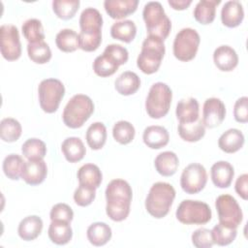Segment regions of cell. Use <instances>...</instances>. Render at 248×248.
I'll return each mask as SVG.
<instances>
[{"instance_id": "45", "label": "cell", "mask_w": 248, "mask_h": 248, "mask_svg": "<svg viewBox=\"0 0 248 248\" xmlns=\"http://www.w3.org/2000/svg\"><path fill=\"white\" fill-rule=\"evenodd\" d=\"M192 243L197 248H211L214 245L211 231L200 228L192 233Z\"/></svg>"}, {"instance_id": "41", "label": "cell", "mask_w": 248, "mask_h": 248, "mask_svg": "<svg viewBox=\"0 0 248 248\" xmlns=\"http://www.w3.org/2000/svg\"><path fill=\"white\" fill-rule=\"evenodd\" d=\"M79 4V0H54L52 1V10L59 18L67 20L74 17Z\"/></svg>"}, {"instance_id": "27", "label": "cell", "mask_w": 248, "mask_h": 248, "mask_svg": "<svg viewBox=\"0 0 248 248\" xmlns=\"http://www.w3.org/2000/svg\"><path fill=\"white\" fill-rule=\"evenodd\" d=\"M47 234L52 243L56 245H65L73 237V230L70 223L64 221H51Z\"/></svg>"}, {"instance_id": "42", "label": "cell", "mask_w": 248, "mask_h": 248, "mask_svg": "<svg viewBox=\"0 0 248 248\" xmlns=\"http://www.w3.org/2000/svg\"><path fill=\"white\" fill-rule=\"evenodd\" d=\"M236 228H231L221 223L213 227L211 231L214 244L219 246H227L231 244L236 237Z\"/></svg>"}, {"instance_id": "23", "label": "cell", "mask_w": 248, "mask_h": 248, "mask_svg": "<svg viewBox=\"0 0 248 248\" xmlns=\"http://www.w3.org/2000/svg\"><path fill=\"white\" fill-rule=\"evenodd\" d=\"M43 220L37 215H30L23 218L18 224L17 233L25 241L36 239L42 232Z\"/></svg>"}, {"instance_id": "46", "label": "cell", "mask_w": 248, "mask_h": 248, "mask_svg": "<svg viewBox=\"0 0 248 248\" xmlns=\"http://www.w3.org/2000/svg\"><path fill=\"white\" fill-rule=\"evenodd\" d=\"M49 217L51 221H64L71 223L74 218V212L70 205L60 202L51 207Z\"/></svg>"}, {"instance_id": "29", "label": "cell", "mask_w": 248, "mask_h": 248, "mask_svg": "<svg viewBox=\"0 0 248 248\" xmlns=\"http://www.w3.org/2000/svg\"><path fill=\"white\" fill-rule=\"evenodd\" d=\"M86 235L92 245L103 246L110 240L112 232L108 224L104 222H95L88 227Z\"/></svg>"}, {"instance_id": "13", "label": "cell", "mask_w": 248, "mask_h": 248, "mask_svg": "<svg viewBox=\"0 0 248 248\" xmlns=\"http://www.w3.org/2000/svg\"><path fill=\"white\" fill-rule=\"evenodd\" d=\"M0 48L2 56L8 61L17 60L21 55V44L16 26L3 24L0 27Z\"/></svg>"}, {"instance_id": "2", "label": "cell", "mask_w": 248, "mask_h": 248, "mask_svg": "<svg viewBox=\"0 0 248 248\" xmlns=\"http://www.w3.org/2000/svg\"><path fill=\"white\" fill-rule=\"evenodd\" d=\"M103 16L95 8L84 9L79 16V48L84 51H95L102 43Z\"/></svg>"}, {"instance_id": "26", "label": "cell", "mask_w": 248, "mask_h": 248, "mask_svg": "<svg viewBox=\"0 0 248 248\" xmlns=\"http://www.w3.org/2000/svg\"><path fill=\"white\" fill-rule=\"evenodd\" d=\"M114 87L116 91L124 96H129L135 94L140 87V77L132 72H123L114 81Z\"/></svg>"}, {"instance_id": "32", "label": "cell", "mask_w": 248, "mask_h": 248, "mask_svg": "<svg viewBox=\"0 0 248 248\" xmlns=\"http://www.w3.org/2000/svg\"><path fill=\"white\" fill-rule=\"evenodd\" d=\"M137 34V26L133 20L125 19L114 22L110 27V35L113 39L124 43H131Z\"/></svg>"}, {"instance_id": "40", "label": "cell", "mask_w": 248, "mask_h": 248, "mask_svg": "<svg viewBox=\"0 0 248 248\" xmlns=\"http://www.w3.org/2000/svg\"><path fill=\"white\" fill-rule=\"evenodd\" d=\"M28 57L36 64H46L51 59V50L46 42L27 45Z\"/></svg>"}, {"instance_id": "28", "label": "cell", "mask_w": 248, "mask_h": 248, "mask_svg": "<svg viewBox=\"0 0 248 248\" xmlns=\"http://www.w3.org/2000/svg\"><path fill=\"white\" fill-rule=\"evenodd\" d=\"M78 180L80 185L91 188H99L103 180V174L98 166L94 164H85L78 170Z\"/></svg>"}, {"instance_id": "18", "label": "cell", "mask_w": 248, "mask_h": 248, "mask_svg": "<svg viewBox=\"0 0 248 248\" xmlns=\"http://www.w3.org/2000/svg\"><path fill=\"white\" fill-rule=\"evenodd\" d=\"M139 5L138 0H106L104 8L113 19L124 18L135 13Z\"/></svg>"}, {"instance_id": "50", "label": "cell", "mask_w": 248, "mask_h": 248, "mask_svg": "<svg viewBox=\"0 0 248 248\" xmlns=\"http://www.w3.org/2000/svg\"><path fill=\"white\" fill-rule=\"evenodd\" d=\"M168 3L172 9L181 11L187 9L191 5L192 0H169Z\"/></svg>"}, {"instance_id": "44", "label": "cell", "mask_w": 248, "mask_h": 248, "mask_svg": "<svg viewBox=\"0 0 248 248\" xmlns=\"http://www.w3.org/2000/svg\"><path fill=\"white\" fill-rule=\"evenodd\" d=\"M96 197V189L84 185H78L74 193V201L78 206H88Z\"/></svg>"}, {"instance_id": "38", "label": "cell", "mask_w": 248, "mask_h": 248, "mask_svg": "<svg viewBox=\"0 0 248 248\" xmlns=\"http://www.w3.org/2000/svg\"><path fill=\"white\" fill-rule=\"evenodd\" d=\"M118 68L119 65L105 52H103L102 55L97 56L93 62V71L101 78L112 76Z\"/></svg>"}, {"instance_id": "3", "label": "cell", "mask_w": 248, "mask_h": 248, "mask_svg": "<svg viewBox=\"0 0 248 248\" xmlns=\"http://www.w3.org/2000/svg\"><path fill=\"white\" fill-rule=\"evenodd\" d=\"M175 198L173 186L168 182L154 183L145 200V209L154 218H164L170 211Z\"/></svg>"}, {"instance_id": "7", "label": "cell", "mask_w": 248, "mask_h": 248, "mask_svg": "<svg viewBox=\"0 0 248 248\" xmlns=\"http://www.w3.org/2000/svg\"><path fill=\"white\" fill-rule=\"evenodd\" d=\"M171 99L172 91L168 84L161 81L153 83L145 101L147 114L154 119L166 116L170 110Z\"/></svg>"}, {"instance_id": "24", "label": "cell", "mask_w": 248, "mask_h": 248, "mask_svg": "<svg viewBox=\"0 0 248 248\" xmlns=\"http://www.w3.org/2000/svg\"><path fill=\"white\" fill-rule=\"evenodd\" d=\"M154 166L159 174L168 177L176 172L179 166V160L174 152L164 151L157 155L154 161Z\"/></svg>"}, {"instance_id": "19", "label": "cell", "mask_w": 248, "mask_h": 248, "mask_svg": "<svg viewBox=\"0 0 248 248\" xmlns=\"http://www.w3.org/2000/svg\"><path fill=\"white\" fill-rule=\"evenodd\" d=\"M244 18V10L242 4L237 0L226 2L221 10L222 23L230 28L240 25Z\"/></svg>"}, {"instance_id": "9", "label": "cell", "mask_w": 248, "mask_h": 248, "mask_svg": "<svg viewBox=\"0 0 248 248\" xmlns=\"http://www.w3.org/2000/svg\"><path fill=\"white\" fill-rule=\"evenodd\" d=\"M38 95L41 108L46 113H53L65 95L64 84L57 78L43 79L38 86Z\"/></svg>"}, {"instance_id": "20", "label": "cell", "mask_w": 248, "mask_h": 248, "mask_svg": "<svg viewBox=\"0 0 248 248\" xmlns=\"http://www.w3.org/2000/svg\"><path fill=\"white\" fill-rule=\"evenodd\" d=\"M142 140L147 147L151 149H160L169 143L170 135L165 127L151 125L144 129Z\"/></svg>"}, {"instance_id": "16", "label": "cell", "mask_w": 248, "mask_h": 248, "mask_svg": "<svg viewBox=\"0 0 248 248\" xmlns=\"http://www.w3.org/2000/svg\"><path fill=\"white\" fill-rule=\"evenodd\" d=\"M213 61L220 71L231 72L238 64V55L232 46L223 45L214 50Z\"/></svg>"}, {"instance_id": "37", "label": "cell", "mask_w": 248, "mask_h": 248, "mask_svg": "<svg viewBox=\"0 0 248 248\" xmlns=\"http://www.w3.org/2000/svg\"><path fill=\"white\" fill-rule=\"evenodd\" d=\"M24 38L30 44L43 42L45 39V31L42 21L37 18H29L21 26Z\"/></svg>"}, {"instance_id": "34", "label": "cell", "mask_w": 248, "mask_h": 248, "mask_svg": "<svg viewBox=\"0 0 248 248\" xmlns=\"http://www.w3.org/2000/svg\"><path fill=\"white\" fill-rule=\"evenodd\" d=\"M86 141L92 150L103 148L107 140V128L102 122L92 123L86 131Z\"/></svg>"}, {"instance_id": "17", "label": "cell", "mask_w": 248, "mask_h": 248, "mask_svg": "<svg viewBox=\"0 0 248 248\" xmlns=\"http://www.w3.org/2000/svg\"><path fill=\"white\" fill-rule=\"evenodd\" d=\"M210 175L213 184L218 188H228L231 186L234 176L233 167L227 161H218L210 169Z\"/></svg>"}, {"instance_id": "5", "label": "cell", "mask_w": 248, "mask_h": 248, "mask_svg": "<svg viewBox=\"0 0 248 248\" xmlns=\"http://www.w3.org/2000/svg\"><path fill=\"white\" fill-rule=\"evenodd\" d=\"M93 112L94 104L91 98L84 94H76L65 106L62 119L67 127L78 129L89 119Z\"/></svg>"}, {"instance_id": "43", "label": "cell", "mask_w": 248, "mask_h": 248, "mask_svg": "<svg viewBox=\"0 0 248 248\" xmlns=\"http://www.w3.org/2000/svg\"><path fill=\"white\" fill-rule=\"evenodd\" d=\"M135 127L128 121H117L112 128L113 139L120 144H128L135 138Z\"/></svg>"}, {"instance_id": "48", "label": "cell", "mask_w": 248, "mask_h": 248, "mask_svg": "<svg viewBox=\"0 0 248 248\" xmlns=\"http://www.w3.org/2000/svg\"><path fill=\"white\" fill-rule=\"evenodd\" d=\"M248 98L246 96L237 99L233 106L234 119L239 123H246L248 121Z\"/></svg>"}, {"instance_id": "15", "label": "cell", "mask_w": 248, "mask_h": 248, "mask_svg": "<svg viewBox=\"0 0 248 248\" xmlns=\"http://www.w3.org/2000/svg\"><path fill=\"white\" fill-rule=\"evenodd\" d=\"M47 174V167L43 159L28 160L25 162L21 178L28 185H39L46 179Z\"/></svg>"}, {"instance_id": "8", "label": "cell", "mask_w": 248, "mask_h": 248, "mask_svg": "<svg viewBox=\"0 0 248 248\" xmlns=\"http://www.w3.org/2000/svg\"><path fill=\"white\" fill-rule=\"evenodd\" d=\"M175 216L185 225H204L211 220L212 212L209 205L203 202L184 200L178 205Z\"/></svg>"}, {"instance_id": "49", "label": "cell", "mask_w": 248, "mask_h": 248, "mask_svg": "<svg viewBox=\"0 0 248 248\" xmlns=\"http://www.w3.org/2000/svg\"><path fill=\"white\" fill-rule=\"evenodd\" d=\"M235 192L238 194L239 197H241L243 200L248 199V174L243 173L239 175L235 181L234 185Z\"/></svg>"}, {"instance_id": "4", "label": "cell", "mask_w": 248, "mask_h": 248, "mask_svg": "<svg viewBox=\"0 0 248 248\" xmlns=\"http://www.w3.org/2000/svg\"><path fill=\"white\" fill-rule=\"evenodd\" d=\"M166 52L164 41L156 36L148 35L141 45V50L137 59L138 68L146 75L156 73Z\"/></svg>"}, {"instance_id": "30", "label": "cell", "mask_w": 248, "mask_h": 248, "mask_svg": "<svg viewBox=\"0 0 248 248\" xmlns=\"http://www.w3.org/2000/svg\"><path fill=\"white\" fill-rule=\"evenodd\" d=\"M220 3V0L199 1L193 12L195 19L201 24H209L213 22L216 15V7Z\"/></svg>"}, {"instance_id": "14", "label": "cell", "mask_w": 248, "mask_h": 248, "mask_svg": "<svg viewBox=\"0 0 248 248\" xmlns=\"http://www.w3.org/2000/svg\"><path fill=\"white\" fill-rule=\"evenodd\" d=\"M226 107L225 104L215 97L205 100L202 107V122L207 128H215L219 126L225 119Z\"/></svg>"}, {"instance_id": "11", "label": "cell", "mask_w": 248, "mask_h": 248, "mask_svg": "<svg viewBox=\"0 0 248 248\" xmlns=\"http://www.w3.org/2000/svg\"><path fill=\"white\" fill-rule=\"evenodd\" d=\"M215 207L218 213L219 223L237 228L243 219V213L236 200L228 194L219 196L215 201Z\"/></svg>"}, {"instance_id": "22", "label": "cell", "mask_w": 248, "mask_h": 248, "mask_svg": "<svg viewBox=\"0 0 248 248\" xmlns=\"http://www.w3.org/2000/svg\"><path fill=\"white\" fill-rule=\"evenodd\" d=\"M244 141L245 139L242 132L238 129L232 128L220 136L218 146L225 153H235L242 148Z\"/></svg>"}, {"instance_id": "10", "label": "cell", "mask_w": 248, "mask_h": 248, "mask_svg": "<svg viewBox=\"0 0 248 248\" xmlns=\"http://www.w3.org/2000/svg\"><path fill=\"white\" fill-rule=\"evenodd\" d=\"M200 43L201 38L197 30L190 27L182 28L173 41V55L180 61H190L195 58Z\"/></svg>"}, {"instance_id": "25", "label": "cell", "mask_w": 248, "mask_h": 248, "mask_svg": "<svg viewBox=\"0 0 248 248\" xmlns=\"http://www.w3.org/2000/svg\"><path fill=\"white\" fill-rule=\"evenodd\" d=\"M61 150L65 159L70 163L79 162L86 153L82 140L77 137H70L64 140L61 144Z\"/></svg>"}, {"instance_id": "39", "label": "cell", "mask_w": 248, "mask_h": 248, "mask_svg": "<svg viewBox=\"0 0 248 248\" xmlns=\"http://www.w3.org/2000/svg\"><path fill=\"white\" fill-rule=\"evenodd\" d=\"M21 152L28 160L44 159L46 154V146L42 140L31 138L23 142Z\"/></svg>"}, {"instance_id": "21", "label": "cell", "mask_w": 248, "mask_h": 248, "mask_svg": "<svg viewBox=\"0 0 248 248\" xmlns=\"http://www.w3.org/2000/svg\"><path fill=\"white\" fill-rule=\"evenodd\" d=\"M176 117L179 123H192L200 118V106L197 99L189 97L181 99L175 109Z\"/></svg>"}, {"instance_id": "35", "label": "cell", "mask_w": 248, "mask_h": 248, "mask_svg": "<svg viewBox=\"0 0 248 248\" xmlns=\"http://www.w3.org/2000/svg\"><path fill=\"white\" fill-rule=\"evenodd\" d=\"M24 165L25 162L20 155L12 153L5 157L2 164V169L8 178L12 180H18L22 175Z\"/></svg>"}, {"instance_id": "33", "label": "cell", "mask_w": 248, "mask_h": 248, "mask_svg": "<svg viewBox=\"0 0 248 248\" xmlns=\"http://www.w3.org/2000/svg\"><path fill=\"white\" fill-rule=\"evenodd\" d=\"M55 44L61 51L73 52L79 48V35L73 29H62L56 34Z\"/></svg>"}, {"instance_id": "12", "label": "cell", "mask_w": 248, "mask_h": 248, "mask_svg": "<svg viewBox=\"0 0 248 248\" xmlns=\"http://www.w3.org/2000/svg\"><path fill=\"white\" fill-rule=\"evenodd\" d=\"M207 172L205 168L199 163L188 165L180 176V186L182 190L190 195L198 194L206 185Z\"/></svg>"}, {"instance_id": "31", "label": "cell", "mask_w": 248, "mask_h": 248, "mask_svg": "<svg viewBox=\"0 0 248 248\" xmlns=\"http://www.w3.org/2000/svg\"><path fill=\"white\" fill-rule=\"evenodd\" d=\"M177 130L180 138L189 142L199 141L205 134V126L201 118L192 123H179Z\"/></svg>"}, {"instance_id": "36", "label": "cell", "mask_w": 248, "mask_h": 248, "mask_svg": "<svg viewBox=\"0 0 248 248\" xmlns=\"http://www.w3.org/2000/svg\"><path fill=\"white\" fill-rule=\"evenodd\" d=\"M22 133L20 123L12 117H7L1 120L0 123V136L1 140L5 142L16 141Z\"/></svg>"}, {"instance_id": "6", "label": "cell", "mask_w": 248, "mask_h": 248, "mask_svg": "<svg viewBox=\"0 0 248 248\" xmlns=\"http://www.w3.org/2000/svg\"><path fill=\"white\" fill-rule=\"evenodd\" d=\"M142 17L148 35L159 37L163 41L168 38L171 29V21L160 2H147L143 7Z\"/></svg>"}, {"instance_id": "47", "label": "cell", "mask_w": 248, "mask_h": 248, "mask_svg": "<svg viewBox=\"0 0 248 248\" xmlns=\"http://www.w3.org/2000/svg\"><path fill=\"white\" fill-rule=\"evenodd\" d=\"M104 52L109 55L119 66L125 64L129 58V53L127 48H125L124 46L118 44L108 45Z\"/></svg>"}, {"instance_id": "1", "label": "cell", "mask_w": 248, "mask_h": 248, "mask_svg": "<svg viewBox=\"0 0 248 248\" xmlns=\"http://www.w3.org/2000/svg\"><path fill=\"white\" fill-rule=\"evenodd\" d=\"M106 213L115 222L125 220L131 207L133 191L130 184L120 178L111 180L106 188Z\"/></svg>"}]
</instances>
